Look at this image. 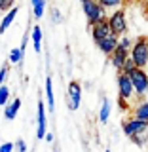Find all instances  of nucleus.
<instances>
[{
  "mask_svg": "<svg viewBox=\"0 0 148 152\" xmlns=\"http://www.w3.org/2000/svg\"><path fill=\"white\" fill-rule=\"evenodd\" d=\"M19 108H21V99L15 97L12 103H8V104H6V108H4V116H6V120H13V118L17 116Z\"/></svg>",
  "mask_w": 148,
  "mask_h": 152,
  "instance_id": "nucleus-13",
  "label": "nucleus"
},
{
  "mask_svg": "<svg viewBox=\"0 0 148 152\" xmlns=\"http://www.w3.org/2000/svg\"><path fill=\"white\" fill-rule=\"evenodd\" d=\"M21 61H23V51L19 50V48L9 50V63H12V65H19Z\"/></svg>",
  "mask_w": 148,
  "mask_h": 152,
  "instance_id": "nucleus-20",
  "label": "nucleus"
},
{
  "mask_svg": "<svg viewBox=\"0 0 148 152\" xmlns=\"http://www.w3.org/2000/svg\"><path fill=\"white\" fill-rule=\"evenodd\" d=\"M6 78H8V65H4L2 69H0V86H4Z\"/></svg>",
  "mask_w": 148,
  "mask_h": 152,
  "instance_id": "nucleus-26",
  "label": "nucleus"
},
{
  "mask_svg": "<svg viewBox=\"0 0 148 152\" xmlns=\"http://www.w3.org/2000/svg\"><path fill=\"white\" fill-rule=\"evenodd\" d=\"M110 110H112L110 101L104 97L103 99V104H101V110H99V122H101V124H106L108 118H110Z\"/></svg>",
  "mask_w": 148,
  "mask_h": 152,
  "instance_id": "nucleus-16",
  "label": "nucleus"
},
{
  "mask_svg": "<svg viewBox=\"0 0 148 152\" xmlns=\"http://www.w3.org/2000/svg\"><path fill=\"white\" fill-rule=\"evenodd\" d=\"M146 124H148V122L137 120V118H133V116H131V118H127V120H123L122 127H123V133H125V135H127V137L131 139V137L135 135V133H139V131L142 129V127L146 126Z\"/></svg>",
  "mask_w": 148,
  "mask_h": 152,
  "instance_id": "nucleus-7",
  "label": "nucleus"
},
{
  "mask_svg": "<svg viewBox=\"0 0 148 152\" xmlns=\"http://www.w3.org/2000/svg\"><path fill=\"white\" fill-rule=\"evenodd\" d=\"M15 148H17V152H27V145H25V141H23V139H17Z\"/></svg>",
  "mask_w": 148,
  "mask_h": 152,
  "instance_id": "nucleus-28",
  "label": "nucleus"
},
{
  "mask_svg": "<svg viewBox=\"0 0 148 152\" xmlns=\"http://www.w3.org/2000/svg\"><path fill=\"white\" fill-rule=\"evenodd\" d=\"M32 46H34V51L40 53L42 50V28L40 27H32Z\"/></svg>",
  "mask_w": 148,
  "mask_h": 152,
  "instance_id": "nucleus-18",
  "label": "nucleus"
},
{
  "mask_svg": "<svg viewBox=\"0 0 148 152\" xmlns=\"http://www.w3.org/2000/svg\"><path fill=\"white\" fill-rule=\"evenodd\" d=\"M118 103H120V108H122V110H129V108H131V104H129V101H125V99H118Z\"/></svg>",
  "mask_w": 148,
  "mask_h": 152,
  "instance_id": "nucleus-29",
  "label": "nucleus"
},
{
  "mask_svg": "<svg viewBox=\"0 0 148 152\" xmlns=\"http://www.w3.org/2000/svg\"><path fill=\"white\" fill-rule=\"evenodd\" d=\"M131 61L135 63L137 69H144L148 66V36H139L131 46L129 51Z\"/></svg>",
  "mask_w": 148,
  "mask_h": 152,
  "instance_id": "nucleus-1",
  "label": "nucleus"
},
{
  "mask_svg": "<svg viewBox=\"0 0 148 152\" xmlns=\"http://www.w3.org/2000/svg\"><path fill=\"white\" fill-rule=\"evenodd\" d=\"M146 72H148V66H146Z\"/></svg>",
  "mask_w": 148,
  "mask_h": 152,
  "instance_id": "nucleus-35",
  "label": "nucleus"
},
{
  "mask_svg": "<svg viewBox=\"0 0 148 152\" xmlns=\"http://www.w3.org/2000/svg\"><path fill=\"white\" fill-rule=\"evenodd\" d=\"M51 21H53V23H61V21H63V17H61V12H59L57 8L51 10Z\"/></svg>",
  "mask_w": 148,
  "mask_h": 152,
  "instance_id": "nucleus-25",
  "label": "nucleus"
},
{
  "mask_svg": "<svg viewBox=\"0 0 148 152\" xmlns=\"http://www.w3.org/2000/svg\"><path fill=\"white\" fill-rule=\"evenodd\" d=\"M108 27H110V32L114 36H125L127 32V19H125V12L120 8V10H114V12L108 15Z\"/></svg>",
  "mask_w": 148,
  "mask_h": 152,
  "instance_id": "nucleus-4",
  "label": "nucleus"
},
{
  "mask_svg": "<svg viewBox=\"0 0 148 152\" xmlns=\"http://www.w3.org/2000/svg\"><path fill=\"white\" fill-rule=\"evenodd\" d=\"M15 15H17V8H12L9 12H6V15H4V17H2V21H0V34L8 31V27L13 23Z\"/></svg>",
  "mask_w": 148,
  "mask_h": 152,
  "instance_id": "nucleus-15",
  "label": "nucleus"
},
{
  "mask_svg": "<svg viewBox=\"0 0 148 152\" xmlns=\"http://www.w3.org/2000/svg\"><path fill=\"white\" fill-rule=\"evenodd\" d=\"M118 40H120V38H118V36L110 34L108 38H104V40L97 42V48H99V50L103 51L104 55H108V57H110V55L114 53V50H116V48H118Z\"/></svg>",
  "mask_w": 148,
  "mask_h": 152,
  "instance_id": "nucleus-11",
  "label": "nucleus"
},
{
  "mask_svg": "<svg viewBox=\"0 0 148 152\" xmlns=\"http://www.w3.org/2000/svg\"><path fill=\"white\" fill-rule=\"evenodd\" d=\"M133 118L148 122V99H141V101L133 107Z\"/></svg>",
  "mask_w": 148,
  "mask_h": 152,
  "instance_id": "nucleus-12",
  "label": "nucleus"
},
{
  "mask_svg": "<svg viewBox=\"0 0 148 152\" xmlns=\"http://www.w3.org/2000/svg\"><path fill=\"white\" fill-rule=\"evenodd\" d=\"M9 101V88L8 86H0V107H6Z\"/></svg>",
  "mask_w": 148,
  "mask_h": 152,
  "instance_id": "nucleus-22",
  "label": "nucleus"
},
{
  "mask_svg": "<svg viewBox=\"0 0 148 152\" xmlns=\"http://www.w3.org/2000/svg\"><path fill=\"white\" fill-rule=\"evenodd\" d=\"M84 2H87V0H82V4H84Z\"/></svg>",
  "mask_w": 148,
  "mask_h": 152,
  "instance_id": "nucleus-33",
  "label": "nucleus"
},
{
  "mask_svg": "<svg viewBox=\"0 0 148 152\" xmlns=\"http://www.w3.org/2000/svg\"><path fill=\"white\" fill-rule=\"evenodd\" d=\"M133 84V91H135V97L144 99L148 95V72L144 69H135L131 74H127Z\"/></svg>",
  "mask_w": 148,
  "mask_h": 152,
  "instance_id": "nucleus-3",
  "label": "nucleus"
},
{
  "mask_svg": "<svg viewBox=\"0 0 148 152\" xmlns=\"http://www.w3.org/2000/svg\"><path fill=\"white\" fill-rule=\"evenodd\" d=\"M36 2H38V0H31V4H32V6H34V4H36Z\"/></svg>",
  "mask_w": 148,
  "mask_h": 152,
  "instance_id": "nucleus-32",
  "label": "nucleus"
},
{
  "mask_svg": "<svg viewBox=\"0 0 148 152\" xmlns=\"http://www.w3.org/2000/svg\"><path fill=\"white\" fill-rule=\"evenodd\" d=\"M110 34L112 32H110V27H108V21H101V23H97V25L91 27V36H93L95 44L104 40V38H108Z\"/></svg>",
  "mask_w": 148,
  "mask_h": 152,
  "instance_id": "nucleus-8",
  "label": "nucleus"
},
{
  "mask_svg": "<svg viewBox=\"0 0 148 152\" xmlns=\"http://www.w3.org/2000/svg\"><path fill=\"white\" fill-rule=\"evenodd\" d=\"M131 141L135 142L137 146H144V145H146V142H148V124L142 127L139 133H135V135L131 137Z\"/></svg>",
  "mask_w": 148,
  "mask_h": 152,
  "instance_id": "nucleus-17",
  "label": "nucleus"
},
{
  "mask_svg": "<svg viewBox=\"0 0 148 152\" xmlns=\"http://www.w3.org/2000/svg\"><path fill=\"white\" fill-rule=\"evenodd\" d=\"M123 2L125 0H97V4H101L104 10H120Z\"/></svg>",
  "mask_w": 148,
  "mask_h": 152,
  "instance_id": "nucleus-19",
  "label": "nucleus"
},
{
  "mask_svg": "<svg viewBox=\"0 0 148 152\" xmlns=\"http://www.w3.org/2000/svg\"><path fill=\"white\" fill-rule=\"evenodd\" d=\"M82 8H84V13H85V19H87L89 27H93V25H97V23L108 19L106 10H104L101 4H97V0H87V2L82 4Z\"/></svg>",
  "mask_w": 148,
  "mask_h": 152,
  "instance_id": "nucleus-2",
  "label": "nucleus"
},
{
  "mask_svg": "<svg viewBox=\"0 0 148 152\" xmlns=\"http://www.w3.org/2000/svg\"><path fill=\"white\" fill-rule=\"evenodd\" d=\"M55 152H61V150H55Z\"/></svg>",
  "mask_w": 148,
  "mask_h": 152,
  "instance_id": "nucleus-36",
  "label": "nucleus"
},
{
  "mask_svg": "<svg viewBox=\"0 0 148 152\" xmlns=\"http://www.w3.org/2000/svg\"><path fill=\"white\" fill-rule=\"evenodd\" d=\"M127 57H129V51L123 50V48H120V46H118L116 50H114V53L110 55V63H112V66L118 70V72L122 70V66H123V63H125Z\"/></svg>",
  "mask_w": 148,
  "mask_h": 152,
  "instance_id": "nucleus-10",
  "label": "nucleus"
},
{
  "mask_svg": "<svg viewBox=\"0 0 148 152\" xmlns=\"http://www.w3.org/2000/svg\"><path fill=\"white\" fill-rule=\"evenodd\" d=\"M116 84H118V93H120L122 99L125 101H131L135 97V91H133V84L129 80V76L123 74V72H118V78H116Z\"/></svg>",
  "mask_w": 148,
  "mask_h": 152,
  "instance_id": "nucleus-5",
  "label": "nucleus"
},
{
  "mask_svg": "<svg viewBox=\"0 0 148 152\" xmlns=\"http://www.w3.org/2000/svg\"><path fill=\"white\" fill-rule=\"evenodd\" d=\"M46 97H47V110L53 112L55 110V97H53V82L47 76L46 78Z\"/></svg>",
  "mask_w": 148,
  "mask_h": 152,
  "instance_id": "nucleus-14",
  "label": "nucleus"
},
{
  "mask_svg": "<svg viewBox=\"0 0 148 152\" xmlns=\"http://www.w3.org/2000/svg\"><path fill=\"white\" fill-rule=\"evenodd\" d=\"M15 8V0H0V12H9Z\"/></svg>",
  "mask_w": 148,
  "mask_h": 152,
  "instance_id": "nucleus-24",
  "label": "nucleus"
},
{
  "mask_svg": "<svg viewBox=\"0 0 148 152\" xmlns=\"http://www.w3.org/2000/svg\"><path fill=\"white\" fill-rule=\"evenodd\" d=\"M80 103H82V86H80V82L72 80L69 84V108L70 110H78Z\"/></svg>",
  "mask_w": 148,
  "mask_h": 152,
  "instance_id": "nucleus-6",
  "label": "nucleus"
},
{
  "mask_svg": "<svg viewBox=\"0 0 148 152\" xmlns=\"http://www.w3.org/2000/svg\"><path fill=\"white\" fill-rule=\"evenodd\" d=\"M13 148H15L13 142H4V145H0V152H13Z\"/></svg>",
  "mask_w": 148,
  "mask_h": 152,
  "instance_id": "nucleus-27",
  "label": "nucleus"
},
{
  "mask_svg": "<svg viewBox=\"0 0 148 152\" xmlns=\"http://www.w3.org/2000/svg\"><path fill=\"white\" fill-rule=\"evenodd\" d=\"M46 104H44V101H38V129H36V137L38 139H44L46 137Z\"/></svg>",
  "mask_w": 148,
  "mask_h": 152,
  "instance_id": "nucleus-9",
  "label": "nucleus"
},
{
  "mask_svg": "<svg viewBox=\"0 0 148 152\" xmlns=\"http://www.w3.org/2000/svg\"><path fill=\"white\" fill-rule=\"evenodd\" d=\"M144 10H146V13H148V0H144Z\"/></svg>",
  "mask_w": 148,
  "mask_h": 152,
  "instance_id": "nucleus-31",
  "label": "nucleus"
},
{
  "mask_svg": "<svg viewBox=\"0 0 148 152\" xmlns=\"http://www.w3.org/2000/svg\"><path fill=\"white\" fill-rule=\"evenodd\" d=\"M44 10H46V0H38V2L32 6V13H34L36 19H40L44 15Z\"/></svg>",
  "mask_w": 148,
  "mask_h": 152,
  "instance_id": "nucleus-21",
  "label": "nucleus"
},
{
  "mask_svg": "<svg viewBox=\"0 0 148 152\" xmlns=\"http://www.w3.org/2000/svg\"><path fill=\"white\" fill-rule=\"evenodd\" d=\"M104 152H112V150H104Z\"/></svg>",
  "mask_w": 148,
  "mask_h": 152,
  "instance_id": "nucleus-34",
  "label": "nucleus"
},
{
  "mask_svg": "<svg viewBox=\"0 0 148 152\" xmlns=\"http://www.w3.org/2000/svg\"><path fill=\"white\" fill-rule=\"evenodd\" d=\"M44 139H46L47 142H51V141H53V135H51V133H46V137H44Z\"/></svg>",
  "mask_w": 148,
  "mask_h": 152,
  "instance_id": "nucleus-30",
  "label": "nucleus"
},
{
  "mask_svg": "<svg viewBox=\"0 0 148 152\" xmlns=\"http://www.w3.org/2000/svg\"><path fill=\"white\" fill-rule=\"evenodd\" d=\"M137 69V66H135V63H133V61H131V57H127V59H125V63H123V66H122V70H120V72H123V74H131L133 72V70H135Z\"/></svg>",
  "mask_w": 148,
  "mask_h": 152,
  "instance_id": "nucleus-23",
  "label": "nucleus"
}]
</instances>
